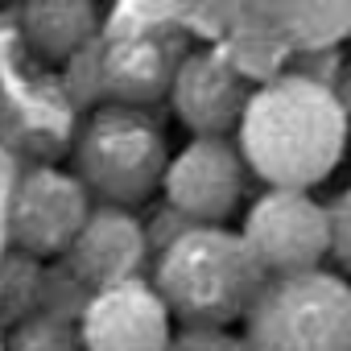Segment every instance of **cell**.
<instances>
[{"label": "cell", "instance_id": "1", "mask_svg": "<svg viewBox=\"0 0 351 351\" xmlns=\"http://www.w3.org/2000/svg\"><path fill=\"white\" fill-rule=\"evenodd\" d=\"M236 149L265 186H318L347 149V112L330 83L314 75H281L248 91L236 120Z\"/></svg>", "mask_w": 351, "mask_h": 351}, {"label": "cell", "instance_id": "18", "mask_svg": "<svg viewBox=\"0 0 351 351\" xmlns=\"http://www.w3.org/2000/svg\"><path fill=\"white\" fill-rule=\"evenodd\" d=\"M29 66V50L21 42V29H17V17L0 9V83H5L13 71Z\"/></svg>", "mask_w": 351, "mask_h": 351}, {"label": "cell", "instance_id": "8", "mask_svg": "<svg viewBox=\"0 0 351 351\" xmlns=\"http://www.w3.org/2000/svg\"><path fill=\"white\" fill-rule=\"evenodd\" d=\"M91 211L87 186L54 161H34L9 199V236L25 256H62Z\"/></svg>", "mask_w": 351, "mask_h": 351}, {"label": "cell", "instance_id": "9", "mask_svg": "<svg viewBox=\"0 0 351 351\" xmlns=\"http://www.w3.org/2000/svg\"><path fill=\"white\" fill-rule=\"evenodd\" d=\"M75 330L83 351H165L173 339V314L149 277H128L91 289Z\"/></svg>", "mask_w": 351, "mask_h": 351}, {"label": "cell", "instance_id": "15", "mask_svg": "<svg viewBox=\"0 0 351 351\" xmlns=\"http://www.w3.org/2000/svg\"><path fill=\"white\" fill-rule=\"evenodd\" d=\"M326 256L335 261V273L351 281V186L326 203Z\"/></svg>", "mask_w": 351, "mask_h": 351}, {"label": "cell", "instance_id": "3", "mask_svg": "<svg viewBox=\"0 0 351 351\" xmlns=\"http://www.w3.org/2000/svg\"><path fill=\"white\" fill-rule=\"evenodd\" d=\"M240 322L248 351H351V281L322 265L273 273Z\"/></svg>", "mask_w": 351, "mask_h": 351}, {"label": "cell", "instance_id": "14", "mask_svg": "<svg viewBox=\"0 0 351 351\" xmlns=\"http://www.w3.org/2000/svg\"><path fill=\"white\" fill-rule=\"evenodd\" d=\"M9 351H83V347L79 330L62 314H25L9 335Z\"/></svg>", "mask_w": 351, "mask_h": 351}, {"label": "cell", "instance_id": "7", "mask_svg": "<svg viewBox=\"0 0 351 351\" xmlns=\"http://www.w3.org/2000/svg\"><path fill=\"white\" fill-rule=\"evenodd\" d=\"M79 132L75 95L46 71L21 66L0 83V145L29 161H58Z\"/></svg>", "mask_w": 351, "mask_h": 351}, {"label": "cell", "instance_id": "13", "mask_svg": "<svg viewBox=\"0 0 351 351\" xmlns=\"http://www.w3.org/2000/svg\"><path fill=\"white\" fill-rule=\"evenodd\" d=\"M13 17H17L29 58H42L50 66L83 54L91 38L99 34L95 0H21Z\"/></svg>", "mask_w": 351, "mask_h": 351}, {"label": "cell", "instance_id": "2", "mask_svg": "<svg viewBox=\"0 0 351 351\" xmlns=\"http://www.w3.org/2000/svg\"><path fill=\"white\" fill-rule=\"evenodd\" d=\"M265 269L228 223H182L153 261V289L182 326H232L265 285Z\"/></svg>", "mask_w": 351, "mask_h": 351}, {"label": "cell", "instance_id": "10", "mask_svg": "<svg viewBox=\"0 0 351 351\" xmlns=\"http://www.w3.org/2000/svg\"><path fill=\"white\" fill-rule=\"evenodd\" d=\"M182 54H186V38L173 25H157V21L120 25L104 42L99 62H95L99 91L116 104L149 108V104L165 99Z\"/></svg>", "mask_w": 351, "mask_h": 351}, {"label": "cell", "instance_id": "16", "mask_svg": "<svg viewBox=\"0 0 351 351\" xmlns=\"http://www.w3.org/2000/svg\"><path fill=\"white\" fill-rule=\"evenodd\" d=\"M34 285H38V256H25V252L9 256L5 261V273H0V310H5L9 302L29 306Z\"/></svg>", "mask_w": 351, "mask_h": 351}, {"label": "cell", "instance_id": "17", "mask_svg": "<svg viewBox=\"0 0 351 351\" xmlns=\"http://www.w3.org/2000/svg\"><path fill=\"white\" fill-rule=\"evenodd\" d=\"M165 351H248V347L228 326L223 330H215V326H182V330H173Z\"/></svg>", "mask_w": 351, "mask_h": 351}, {"label": "cell", "instance_id": "11", "mask_svg": "<svg viewBox=\"0 0 351 351\" xmlns=\"http://www.w3.org/2000/svg\"><path fill=\"white\" fill-rule=\"evenodd\" d=\"M66 273L91 293L128 277H145L149 265V232L120 203H91L83 228L66 244Z\"/></svg>", "mask_w": 351, "mask_h": 351}, {"label": "cell", "instance_id": "6", "mask_svg": "<svg viewBox=\"0 0 351 351\" xmlns=\"http://www.w3.org/2000/svg\"><path fill=\"white\" fill-rule=\"evenodd\" d=\"M240 236L269 277L314 269L326 261V203L302 186H265L248 207Z\"/></svg>", "mask_w": 351, "mask_h": 351}, {"label": "cell", "instance_id": "12", "mask_svg": "<svg viewBox=\"0 0 351 351\" xmlns=\"http://www.w3.org/2000/svg\"><path fill=\"white\" fill-rule=\"evenodd\" d=\"M248 83L223 50H186L169 79V108L191 136H232L248 104Z\"/></svg>", "mask_w": 351, "mask_h": 351}, {"label": "cell", "instance_id": "4", "mask_svg": "<svg viewBox=\"0 0 351 351\" xmlns=\"http://www.w3.org/2000/svg\"><path fill=\"white\" fill-rule=\"evenodd\" d=\"M169 161L165 132L149 108L136 104H99L71 141V173L99 203L136 207L161 186V169Z\"/></svg>", "mask_w": 351, "mask_h": 351}, {"label": "cell", "instance_id": "5", "mask_svg": "<svg viewBox=\"0 0 351 351\" xmlns=\"http://www.w3.org/2000/svg\"><path fill=\"white\" fill-rule=\"evenodd\" d=\"M248 165L236 136H191L169 153L161 169V195L182 223H228L244 199Z\"/></svg>", "mask_w": 351, "mask_h": 351}]
</instances>
